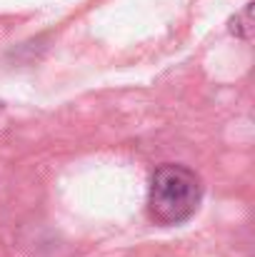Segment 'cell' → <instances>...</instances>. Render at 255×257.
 Listing matches in <instances>:
<instances>
[{
    "label": "cell",
    "instance_id": "1",
    "mask_svg": "<svg viewBox=\"0 0 255 257\" xmlns=\"http://www.w3.org/2000/svg\"><path fill=\"white\" fill-rule=\"evenodd\" d=\"M203 197L200 177L185 165H160L150 177L148 210L160 225H178L195 215Z\"/></svg>",
    "mask_w": 255,
    "mask_h": 257
},
{
    "label": "cell",
    "instance_id": "2",
    "mask_svg": "<svg viewBox=\"0 0 255 257\" xmlns=\"http://www.w3.org/2000/svg\"><path fill=\"white\" fill-rule=\"evenodd\" d=\"M250 15H253V5H245V10L240 13V15H235L233 18V25H230V30L235 33V35H240V38H250V30H253V25H250Z\"/></svg>",
    "mask_w": 255,
    "mask_h": 257
}]
</instances>
